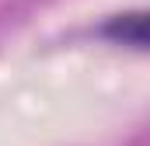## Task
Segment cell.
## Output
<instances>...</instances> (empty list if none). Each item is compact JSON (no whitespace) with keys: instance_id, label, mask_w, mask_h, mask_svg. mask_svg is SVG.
<instances>
[{"instance_id":"cell-1","label":"cell","mask_w":150,"mask_h":146,"mask_svg":"<svg viewBox=\"0 0 150 146\" xmlns=\"http://www.w3.org/2000/svg\"><path fill=\"white\" fill-rule=\"evenodd\" d=\"M101 35L115 45H129L136 52L147 49V14L143 11H129V14H115L101 25Z\"/></svg>"}]
</instances>
